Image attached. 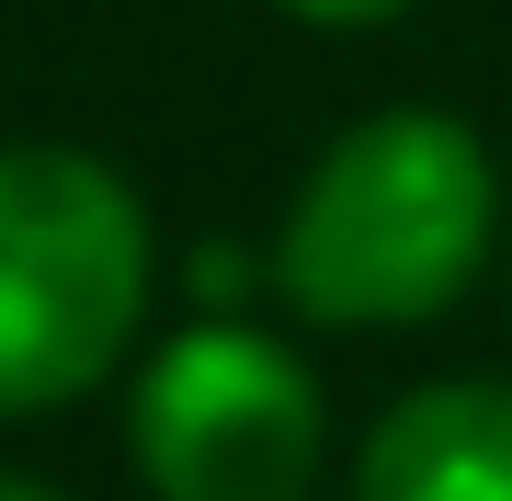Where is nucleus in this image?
Here are the masks:
<instances>
[{"instance_id": "obj_5", "label": "nucleus", "mask_w": 512, "mask_h": 501, "mask_svg": "<svg viewBox=\"0 0 512 501\" xmlns=\"http://www.w3.org/2000/svg\"><path fill=\"white\" fill-rule=\"evenodd\" d=\"M274 12H296V23H330V35H353V23H399L410 0H274Z\"/></svg>"}, {"instance_id": "obj_3", "label": "nucleus", "mask_w": 512, "mask_h": 501, "mask_svg": "<svg viewBox=\"0 0 512 501\" xmlns=\"http://www.w3.org/2000/svg\"><path fill=\"white\" fill-rule=\"evenodd\" d=\"M126 445H137V479L160 501H308L330 410H319V376L296 353L217 319V331H183L148 353Z\"/></svg>"}, {"instance_id": "obj_6", "label": "nucleus", "mask_w": 512, "mask_h": 501, "mask_svg": "<svg viewBox=\"0 0 512 501\" xmlns=\"http://www.w3.org/2000/svg\"><path fill=\"white\" fill-rule=\"evenodd\" d=\"M0 501H57L46 479H12V467H0Z\"/></svg>"}, {"instance_id": "obj_1", "label": "nucleus", "mask_w": 512, "mask_h": 501, "mask_svg": "<svg viewBox=\"0 0 512 501\" xmlns=\"http://www.w3.org/2000/svg\"><path fill=\"white\" fill-rule=\"evenodd\" d=\"M490 251V149L456 114H365L285 205L274 285L319 331H410L456 308Z\"/></svg>"}, {"instance_id": "obj_2", "label": "nucleus", "mask_w": 512, "mask_h": 501, "mask_svg": "<svg viewBox=\"0 0 512 501\" xmlns=\"http://www.w3.org/2000/svg\"><path fill=\"white\" fill-rule=\"evenodd\" d=\"M148 319V217L92 149H0V422L69 410Z\"/></svg>"}, {"instance_id": "obj_4", "label": "nucleus", "mask_w": 512, "mask_h": 501, "mask_svg": "<svg viewBox=\"0 0 512 501\" xmlns=\"http://www.w3.org/2000/svg\"><path fill=\"white\" fill-rule=\"evenodd\" d=\"M353 501H512V388L433 376L353 456Z\"/></svg>"}]
</instances>
